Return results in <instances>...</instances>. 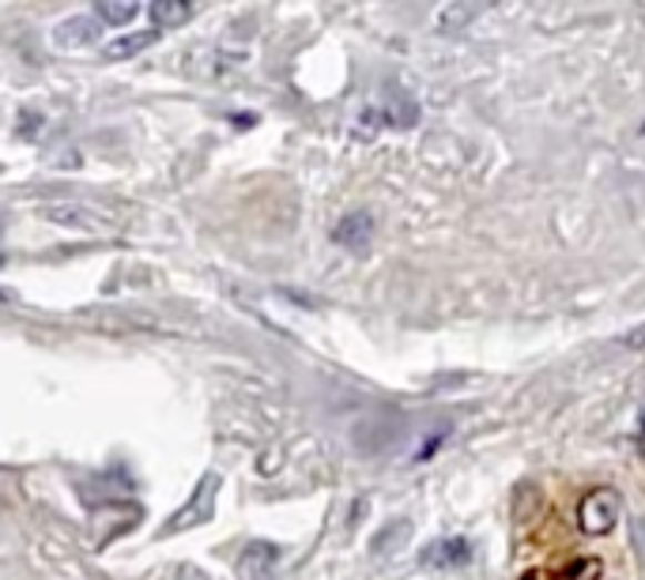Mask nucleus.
Returning <instances> with one entry per match:
<instances>
[{"label":"nucleus","instance_id":"nucleus-5","mask_svg":"<svg viewBox=\"0 0 645 580\" xmlns=\"http://www.w3.org/2000/svg\"><path fill=\"white\" fill-rule=\"evenodd\" d=\"M46 215H50L57 226H72V231H91V234L107 231V223L94 212H88L83 204H53V207H46Z\"/></svg>","mask_w":645,"mask_h":580},{"label":"nucleus","instance_id":"nucleus-7","mask_svg":"<svg viewBox=\"0 0 645 580\" xmlns=\"http://www.w3.org/2000/svg\"><path fill=\"white\" fill-rule=\"evenodd\" d=\"M148 12L155 27H182L196 16V4L193 0H151Z\"/></svg>","mask_w":645,"mask_h":580},{"label":"nucleus","instance_id":"nucleus-4","mask_svg":"<svg viewBox=\"0 0 645 580\" xmlns=\"http://www.w3.org/2000/svg\"><path fill=\"white\" fill-rule=\"evenodd\" d=\"M472 558V547H468V539H442V543H431L423 550V558L420 562L426 566V569H457V566H464Z\"/></svg>","mask_w":645,"mask_h":580},{"label":"nucleus","instance_id":"nucleus-10","mask_svg":"<svg viewBox=\"0 0 645 580\" xmlns=\"http://www.w3.org/2000/svg\"><path fill=\"white\" fill-rule=\"evenodd\" d=\"M94 12H99L102 23L125 27V23H132V19H137L140 4H132V0H121V4H113V0H99V4H94Z\"/></svg>","mask_w":645,"mask_h":580},{"label":"nucleus","instance_id":"nucleus-1","mask_svg":"<svg viewBox=\"0 0 645 580\" xmlns=\"http://www.w3.org/2000/svg\"><path fill=\"white\" fill-rule=\"evenodd\" d=\"M615 520H619V493L615 490H593L577 506V525L585 536H608Z\"/></svg>","mask_w":645,"mask_h":580},{"label":"nucleus","instance_id":"nucleus-9","mask_svg":"<svg viewBox=\"0 0 645 580\" xmlns=\"http://www.w3.org/2000/svg\"><path fill=\"white\" fill-rule=\"evenodd\" d=\"M159 42V31H140V34H129V38H118V42L107 45V57L110 61H125V57H137L144 53L148 45Z\"/></svg>","mask_w":645,"mask_h":580},{"label":"nucleus","instance_id":"nucleus-8","mask_svg":"<svg viewBox=\"0 0 645 580\" xmlns=\"http://www.w3.org/2000/svg\"><path fill=\"white\" fill-rule=\"evenodd\" d=\"M370 234H374V218H370L366 212H355L347 215L344 223L332 231V237H336L340 245H347V250H366Z\"/></svg>","mask_w":645,"mask_h":580},{"label":"nucleus","instance_id":"nucleus-11","mask_svg":"<svg viewBox=\"0 0 645 580\" xmlns=\"http://www.w3.org/2000/svg\"><path fill=\"white\" fill-rule=\"evenodd\" d=\"M601 573H604L601 558H574L563 569H555L552 580H601Z\"/></svg>","mask_w":645,"mask_h":580},{"label":"nucleus","instance_id":"nucleus-2","mask_svg":"<svg viewBox=\"0 0 645 580\" xmlns=\"http://www.w3.org/2000/svg\"><path fill=\"white\" fill-rule=\"evenodd\" d=\"M215 490H220V475H204L201 482H196L193 498H189L185 509H178L174 517H170V528H193V525H208L215 512Z\"/></svg>","mask_w":645,"mask_h":580},{"label":"nucleus","instance_id":"nucleus-3","mask_svg":"<svg viewBox=\"0 0 645 580\" xmlns=\"http://www.w3.org/2000/svg\"><path fill=\"white\" fill-rule=\"evenodd\" d=\"M276 562H280L276 543H250L245 547V554L239 558V573H242V580H269Z\"/></svg>","mask_w":645,"mask_h":580},{"label":"nucleus","instance_id":"nucleus-12","mask_svg":"<svg viewBox=\"0 0 645 580\" xmlns=\"http://www.w3.org/2000/svg\"><path fill=\"white\" fill-rule=\"evenodd\" d=\"M638 445L645 449V415H642V434H638Z\"/></svg>","mask_w":645,"mask_h":580},{"label":"nucleus","instance_id":"nucleus-6","mask_svg":"<svg viewBox=\"0 0 645 580\" xmlns=\"http://www.w3.org/2000/svg\"><path fill=\"white\" fill-rule=\"evenodd\" d=\"M53 42L61 45V50H75V45H91V42H99V23L88 16H75L69 19V23H61L53 31Z\"/></svg>","mask_w":645,"mask_h":580}]
</instances>
